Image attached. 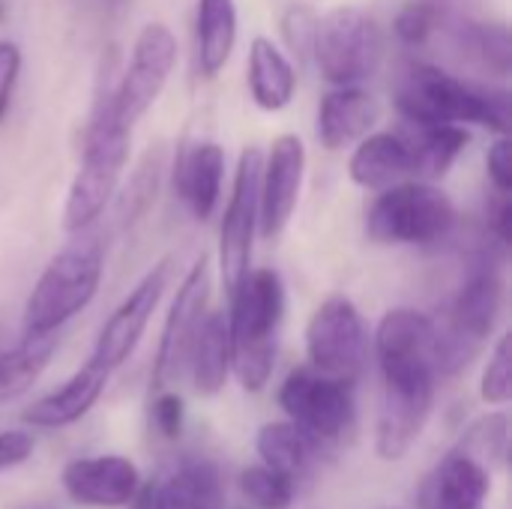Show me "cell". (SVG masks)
<instances>
[{"instance_id":"cell-36","label":"cell","mask_w":512,"mask_h":509,"mask_svg":"<svg viewBox=\"0 0 512 509\" xmlns=\"http://www.w3.org/2000/svg\"><path fill=\"white\" fill-rule=\"evenodd\" d=\"M150 420L156 426V432L168 441H177L183 432V420H186V405L177 393L171 390H156L150 396Z\"/></svg>"},{"instance_id":"cell-19","label":"cell","mask_w":512,"mask_h":509,"mask_svg":"<svg viewBox=\"0 0 512 509\" xmlns=\"http://www.w3.org/2000/svg\"><path fill=\"white\" fill-rule=\"evenodd\" d=\"M381 117L378 99L360 84L333 87L318 108V138L327 150H345L366 138Z\"/></svg>"},{"instance_id":"cell-1","label":"cell","mask_w":512,"mask_h":509,"mask_svg":"<svg viewBox=\"0 0 512 509\" xmlns=\"http://www.w3.org/2000/svg\"><path fill=\"white\" fill-rule=\"evenodd\" d=\"M228 297L231 369L243 390L258 393L267 387L276 363L279 330L285 321V282L273 267L249 270Z\"/></svg>"},{"instance_id":"cell-6","label":"cell","mask_w":512,"mask_h":509,"mask_svg":"<svg viewBox=\"0 0 512 509\" xmlns=\"http://www.w3.org/2000/svg\"><path fill=\"white\" fill-rule=\"evenodd\" d=\"M456 228V207L444 189L426 180H402L381 189L369 207L366 231L387 246H435Z\"/></svg>"},{"instance_id":"cell-41","label":"cell","mask_w":512,"mask_h":509,"mask_svg":"<svg viewBox=\"0 0 512 509\" xmlns=\"http://www.w3.org/2000/svg\"><path fill=\"white\" fill-rule=\"evenodd\" d=\"M153 486H156V483H147L144 489L138 486V492H135V498L129 501V507L132 509H156V504H153Z\"/></svg>"},{"instance_id":"cell-20","label":"cell","mask_w":512,"mask_h":509,"mask_svg":"<svg viewBox=\"0 0 512 509\" xmlns=\"http://www.w3.org/2000/svg\"><path fill=\"white\" fill-rule=\"evenodd\" d=\"M225 183V150L216 141H198L183 147L174 165V186L189 213L198 222H207L222 198Z\"/></svg>"},{"instance_id":"cell-22","label":"cell","mask_w":512,"mask_h":509,"mask_svg":"<svg viewBox=\"0 0 512 509\" xmlns=\"http://www.w3.org/2000/svg\"><path fill=\"white\" fill-rule=\"evenodd\" d=\"M111 372H105L102 366H96L93 360H87L84 369H78L63 387H57L54 393L30 402L21 414V420L27 426L36 429H63L78 423L102 396L105 384H108Z\"/></svg>"},{"instance_id":"cell-37","label":"cell","mask_w":512,"mask_h":509,"mask_svg":"<svg viewBox=\"0 0 512 509\" xmlns=\"http://www.w3.org/2000/svg\"><path fill=\"white\" fill-rule=\"evenodd\" d=\"M18 75H21V48L9 39H0V123L9 114Z\"/></svg>"},{"instance_id":"cell-13","label":"cell","mask_w":512,"mask_h":509,"mask_svg":"<svg viewBox=\"0 0 512 509\" xmlns=\"http://www.w3.org/2000/svg\"><path fill=\"white\" fill-rule=\"evenodd\" d=\"M261 150L246 147L240 153L231 198L219 228V273L231 294L240 279L252 270V246L258 234V186H261Z\"/></svg>"},{"instance_id":"cell-28","label":"cell","mask_w":512,"mask_h":509,"mask_svg":"<svg viewBox=\"0 0 512 509\" xmlns=\"http://www.w3.org/2000/svg\"><path fill=\"white\" fill-rule=\"evenodd\" d=\"M57 351V336H24L15 348H0V405L24 396Z\"/></svg>"},{"instance_id":"cell-32","label":"cell","mask_w":512,"mask_h":509,"mask_svg":"<svg viewBox=\"0 0 512 509\" xmlns=\"http://www.w3.org/2000/svg\"><path fill=\"white\" fill-rule=\"evenodd\" d=\"M462 48L498 75L510 72V30L504 24H465L459 27Z\"/></svg>"},{"instance_id":"cell-9","label":"cell","mask_w":512,"mask_h":509,"mask_svg":"<svg viewBox=\"0 0 512 509\" xmlns=\"http://www.w3.org/2000/svg\"><path fill=\"white\" fill-rule=\"evenodd\" d=\"M384 387H438V327L417 309H390L375 330Z\"/></svg>"},{"instance_id":"cell-18","label":"cell","mask_w":512,"mask_h":509,"mask_svg":"<svg viewBox=\"0 0 512 509\" xmlns=\"http://www.w3.org/2000/svg\"><path fill=\"white\" fill-rule=\"evenodd\" d=\"M492 477L462 453H447L420 483L417 509H483Z\"/></svg>"},{"instance_id":"cell-35","label":"cell","mask_w":512,"mask_h":509,"mask_svg":"<svg viewBox=\"0 0 512 509\" xmlns=\"http://www.w3.org/2000/svg\"><path fill=\"white\" fill-rule=\"evenodd\" d=\"M315 24H318V15L309 9V6H291L285 15H282V36H285V45L294 57L300 60H309L312 57V39H315Z\"/></svg>"},{"instance_id":"cell-5","label":"cell","mask_w":512,"mask_h":509,"mask_svg":"<svg viewBox=\"0 0 512 509\" xmlns=\"http://www.w3.org/2000/svg\"><path fill=\"white\" fill-rule=\"evenodd\" d=\"M504 306V279L495 267L492 252L468 273L465 285L453 297L444 321L438 327V372L456 375L471 366L480 348L495 333Z\"/></svg>"},{"instance_id":"cell-14","label":"cell","mask_w":512,"mask_h":509,"mask_svg":"<svg viewBox=\"0 0 512 509\" xmlns=\"http://www.w3.org/2000/svg\"><path fill=\"white\" fill-rule=\"evenodd\" d=\"M168 279H171V258H162L123 297V303L111 312V318L105 321V327L99 330V339L93 345L90 360L96 366H102L105 372H114L132 357V351L138 348V342L168 288Z\"/></svg>"},{"instance_id":"cell-31","label":"cell","mask_w":512,"mask_h":509,"mask_svg":"<svg viewBox=\"0 0 512 509\" xmlns=\"http://www.w3.org/2000/svg\"><path fill=\"white\" fill-rule=\"evenodd\" d=\"M240 492L255 509H288L294 504L297 483L267 465H252L240 474Z\"/></svg>"},{"instance_id":"cell-29","label":"cell","mask_w":512,"mask_h":509,"mask_svg":"<svg viewBox=\"0 0 512 509\" xmlns=\"http://www.w3.org/2000/svg\"><path fill=\"white\" fill-rule=\"evenodd\" d=\"M408 138H411V150H414V177L426 180V183L441 180L456 165L465 144L471 141L465 126H456V123L417 126V132Z\"/></svg>"},{"instance_id":"cell-16","label":"cell","mask_w":512,"mask_h":509,"mask_svg":"<svg viewBox=\"0 0 512 509\" xmlns=\"http://www.w3.org/2000/svg\"><path fill=\"white\" fill-rule=\"evenodd\" d=\"M435 390L438 387H411V390L384 387L378 426H375V453L384 462L405 459L414 441L423 435L429 414L435 408Z\"/></svg>"},{"instance_id":"cell-8","label":"cell","mask_w":512,"mask_h":509,"mask_svg":"<svg viewBox=\"0 0 512 509\" xmlns=\"http://www.w3.org/2000/svg\"><path fill=\"white\" fill-rule=\"evenodd\" d=\"M312 57L333 87L360 84L372 78L384 60V33L369 12L336 6L315 24Z\"/></svg>"},{"instance_id":"cell-24","label":"cell","mask_w":512,"mask_h":509,"mask_svg":"<svg viewBox=\"0 0 512 509\" xmlns=\"http://www.w3.org/2000/svg\"><path fill=\"white\" fill-rule=\"evenodd\" d=\"M186 369H192V384L201 396H216L225 390L231 375V339H228V318L222 312L204 315Z\"/></svg>"},{"instance_id":"cell-30","label":"cell","mask_w":512,"mask_h":509,"mask_svg":"<svg viewBox=\"0 0 512 509\" xmlns=\"http://www.w3.org/2000/svg\"><path fill=\"white\" fill-rule=\"evenodd\" d=\"M453 453L474 459L489 474L504 471L507 459H510V417L507 414H486V417L474 420L462 432V438L456 441Z\"/></svg>"},{"instance_id":"cell-21","label":"cell","mask_w":512,"mask_h":509,"mask_svg":"<svg viewBox=\"0 0 512 509\" xmlns=\"http://www.w3.org/2000/svg\"><path fill=\"white\" fill-rule=\"evenodd\" d=\"M348 174L363 189H387L414 177V150L405 132H369L351 153Z\"/></svg>"},{"instance_id":"cell-40","label":"cell","mask_w":512,"mask_h":509,"mask_svg":"<svg viewBox=\"0 0 512 509\" xmlns=\"http://www.w3.org/2000/svg\"><path fill=\"white\" fill-rule=\"evenodd\" d=\"M489 231L498 237V246H510L512 240V204L507 192H498L495 204L489 207Z\"/></svg>"},{"instance_id":"cell-15","label":"cell","mask_w":512,"mask_h":509,"mask_svg":"<svg viewBox=\"0 0 512 509\" xmlns=\"http://www.w3.org/2000/svg\"><path fill=\"white\" fill-rule=\"evenodd\" d=\"M306 174V147L297 135H279L270 144L267 159L261 162V186H258V231L264 240H276L300 201Z\"/></svg>"},{"instance_id":"cell-34","label":"cell","mask_w":512,"mask_h":509,"mask_svg":"<svg viewBox=\"0 0 512 509\" xmlns=\"http://www.w3.org/2000/svg\"><path fill=\"white\" fill-rule=\"evenodd\" d=\"M510 333H504L498 339V345L492 348V357L486 363L483 381H480V396L489 405H507L512 396V369H510Z\"/></svg>"},{"instance_id":"cell-10","label":"cell","mask_w":512,"mask_h":509,"mask_svg":"<svg viewBox=\"0 0 512 509\" xmlns=\"http://www.w3.org/2000/svg\"><path fill=\"white\" fill-rule=\"evenodd\" d=\"M306 351L312 369L357 384L369 360V333L354 300L330 294L315 309L306 327Z\"/></svg>"},{"instance_id":"cell-7","label":"cell","mask_w":512,"mask_h":509,"mask_svg":"<svg viewBox=\"0 0 512 509\" xmlns=\"http://www.w3.org/2000/svg\"><path fill=\"white\" fill-rule=\"evenodd\" d=\"M279 405L318 450L342 447L357 426L354 381L324 375L312 366H300L285 378Z\"/></svg>"},{"instance_id":"cell-39","label":"cell","mask_w":512,"mask_h":509,"mask_svg":"<svg viewBox=\"0 0 512 509\" xmlns=\"http://www.w3.org/2000/svg\"><path fill=\"white\" fill-rule=\"evenodd\" d=\"M33 450H36V441L30 432H24V429L0 432V471L24 465L33 456Z\"/></svg>"},{"instance_id":"cell-3","label":"cell","mask_w":512,"mask_h":509,"mask_svg":"<svg viewBox=\"0 0 512 509\" xmlns=\"http://www.w3.org/2000/svg\"><path fill=\"white\" fill-rule=\"evenodd\" d=\"M129 150H132V129L117 117L111 90H105L87 123L81 165L69 183V195L63 207V228L69 234L87 231L105 213L126 171Z\"/></svg>"},{"instance_id":"cell-2","label":"cell","mask_w":512,"mask_h":509,"mask_svg":"<svg viewBox=\"0 0 512 509\" xmlns=\"http://www.w3.org/2000/svg\"><path fill=\"white\" fill-rule=\"evenodd\" d=\"M396 105L414 126L477 123L498 135L510 129V96L456 78L432 63H411L396 84Z\"/></svg>"},{"instance_id":"cell-12","label":"cell","mask_w":512,"mask_h":509,"mask_svg":"<svg viewBox=\"0 0 512 509\" xmlns=\"http://www.w3.org/2000/svg\"><path fill=\"white\" fill-rule=\"evenodd\" d=\"M207 303H210V258L201 255L183 276V282L174 294V303L168 309V318H165V327L159 336V348H156V360H153L150 393L168 390L186 372L189 351H192L201 321L207 315Z\"/></svg>"},{"instance_id":"cell-25","label":"cell","mask_w":512,"mask_h":509,"mask_svg":"<svg viewBox=\"0 0 512 509\" xmlns=\"http://www.w3.org/2000/svg\"><path fill=\"white\" fill-rule=\"evenodd\" d=\"M195 39H198V72L204 78H216L228 66L237 45V3L198 0Z\"/></svg>"},{"instance_id":"cell-38","label":"cell","mask_w":512,"mask_h":509,"mask_svg":"<svg viewBox=\"0 0 512 509\" xmlns=\"http://www.w3.org/2000/svg\"><path fill=\"white\" fill-rule=\"evenodd\" d=\"M486 168H489V180H492V186H495V192H512V147H510V138L507 135H501L495 144H492V150H489V156H486Z\"/></svg>"},{"instance_id":"cell-42","label":"cell","mask_w":512,"mask_h":509,"mask_svg":"<svg viewBox=\"0 0 512 509\" xmlns=\"http://www.w3.org/2000/svg\"><path fill=\"white\" fill-rule=\"evenodd\" d=\"M0 345H3V330H0Z\"/></svg>"},{"instance_id":"cell-17","label":"cell","mask_w":512,"mask_h":509,"mask_svg":"<svg viewBox=\"0 0 512 509\" xmlns=\"http://www.w3.org/2000/svg\"><path fill=\"white\" fill-rule=\"evenodd\" d=\"M141 486L138 468L123 456L75 459L63 468V489L84 507H126Z\"/></svg>"},{"instance_id":"cell-26","label":"cell","mask_w":512,"mask_h":509,"mask_svg":"<svg viewBox=\"0 0 512 509\" xmlns=\"http://www.w3.org/2000/svg\"><path fill=\"white\" fill-rule=\"evenodd\" d=\"M156 509H222L219 468L204 459L183 462L171 477L153 486Z\"/></svg>"},{"instance_id":"cell-11","label":"cell","mask_w":512,"mask_h":509,"mask_svg":"<svg viewBox=\"0 0 512 509\" xmlns=\"http://www.w3.org/2000/svg\"><path fill=\"white\" fill-rule=\"evenodd\" d=\"M174 66H177V39L171 27L162 21L144 24L141 33L135 36L129 66L123 69L117 87H111L114 111L129 129L156 105Z\"/></svg>"},{"instance_id":"cell-27","label":"cell","mask_w":512,"mask_h":509,"mask_svg":"<svg viewBox=\"0 0 512 509\" xmlns=\"http://www.w3.org/2000/svg\"><path fill=\"white\" fill-rule=\"evenodd\" d=\"M261 465L285 474L288 480H294L300 486L303 477L312 474L318 447L294 426V423H267L261 426L258 438H255Z\"/></svg>"},{"instance_id":"cell-23","label":"cell","mask_w":512,"mask_h":509,"mask_svg":"<svg viewBox=\"0 0 512 509\" xmlns=\"http://www.w3.org/2000/svg\"><path fill=\"white\" fill-rule=\"evenodd\" d=\"M249 93L261 111H282L297 93L294 63L267 36H255L249 45Z\"/></svg>"},{"instance_id":"cell-4","label":"cell","mask_w":512,"mask_h":509,"mask_svg":"<svg viewBox=\"0 0 512 509\" xmlns=\"http://www.w3.org/2000/svg\"><path fill=\"white\" fill-rule=\"evenodd\" d=\"M105 273V249L96 237L78 231L72 243H66L36 279L27 303H24V336H48L57 333L66 321L81 315L102 282Z\"/></svg>"},{"instance_id":"cell-33","label":"cell","mask_w":512,"mask_h":509,"mask_svg":"<svg viewBox=\"0 0 512 509\" xmlns=\"http://www.w3.org/2000/svg\"><path fill=\"white\" fill-rule=\"evenodd\" d=\"M441 24H444V12L432 0H411L399 9L393 30L405 45L420 48L441 30Z\"/></svg>"}]
</instances>
